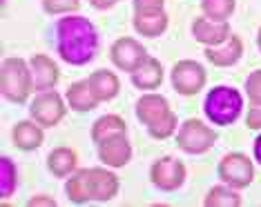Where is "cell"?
<instances>
[{
	"label": "cell",
	"instance_id": "cell-13",
	"mask_svg": "<svg viewBox=\"0 0 261 207\" xmlns=\"http://www.w3.org/2000/svg\"><path fill=\"white\" fill-rule=\"evenodd\" d=\"M32 67V78H34V92H49L56 87L61 72H58V65L45 54H34L29 61Z\"/></svg>",
	"mask_w": 261,
	"mask_h": 207
},
{
	"label": "cell",
	"instance_id": "cell-5",
	"mask_svg": "<svg viewBox=\"0 0 261 207\" xmlns=\"http://www.w3.org/2000/svg\"><path fill=\"white\" fill-rule=\"evenodd\" d=\"M217 174L225 185L234 189H246L254 181V165L243 152H228L219 161Z\"/></svg>",
	"mask_w": 261,
	"mask_h": 207
},
{
	"label": "cell",
	"instance_id": "cell-30",
	"mask_svg": "<svg viewBox=\"0 0 261 207\" xmlns=\"http://www.w3.org/2000/svg\"><path fill=\"white\" fill-rule=\"evenodd\" d=\"M132 5L136 14H156V11H163L165 0H132Z\"/></svg>",
	"mask_w": 261,
	"mask_h": 207
},
{
	"label": "cell",
	"instance_id": "cell-2",
	"mask_svg": "<svg viewBox=\"0 0 261 207\" xmlns=\"http://www.w3.org/2000/svg\"><path fill=\"white\" fill-rule=\"evenodd\" d=\"M243 111V96L239 90L228 85H217L205 94L203 100V114L212 125L228 127L237 123V118Z\"/></svg>",
	"mask_w": 261,
	"mask_h": 207
},
{
	"label": "cell",
	"instance_id": "cell-36",
	"mask_svg": "<svg viewBox=\"0 0 261 207\" xmlns=\"http://www.w3.org/2000/svg\"><path fill=\"white\" fill-rule=\"evenodd\" d=\"M116 3H118V0H116Z\"/></svg>",
	"mask_w": 261,
	"mask_h": 207
},
{
	"label": "cell",
	"instance_id": "cell-31",
	"mask_svg": "<svg viewBox=\"0 0 261 207\" xmlns=\"http://www.w3.org/2000/svg\"><path fill=\"white\" fill-rule=\"evenodd\" d=\"M246 125L248 129H261V103H250L246 116Z\"/></svg>",
	"mask_w": 261,
	"mask_h": 207
},
{
	"label": "cell",
	"instance_id": "cell-10",
	"mask_svg": "<svg viewBox=\"0 0 261 207\" xmlns=\"http://www.w3.org/2000/svg\"><path fill=\"white\" fill-rule=\"evenodd\" d=\"M230 34L232 32H230L228 22H217V20L205 18V16H199V18H194V22H192V36L203 47L223 45L225 40L230 38Z\"/></svg>",
	"mask_w": 261,
	"mask_h": 207
},
{
	"label": "cell",
	"instance_id": "cell-15",
	"mask_svg": "<svg viewBox=\"0 0 261 207\" xmlns=\"http://www.w3.org/2000/svg\"><path fill=\"white\" fill-rule=\"evenodd\" d=\"M136 118L147 127L152 123L161 121L163 116L170 114V103L168 98L161 96V94H143L139 100H136Z\"/></svg>",
	"mask_w": 261,
	"mask_h": 207
},
{
	"label": "cell",
	"instance_id": "cell-1",
	"mask_svg": "<svg viewBox=\"0 0 261 207\" xmlns=\"http://www.w3.org/2000/svg\"><path fill=\"white\" fill-rule=\"evenodd\" d=\"M56 51L67 65L81 67L98 51V32L85 16L69 14L56 22Z\"/></svg>",
	"mask_w": 261,
	"mask_h": 207
},
{
	"label": "cell",
	"instance_id": "cell-4",
	"mask_svg": "<svg viewBox=\"0 0 261 207\" xmlns=\"http://www.w3.org/2000/svg\"><path fill=\"white\" fill-rule=\"evenodd\" d=\"M217 143V132L201 123L199 118H188L183 125H179L176 132V145L186 154H205L210 152Z\"/></svg>",
	"mask_w": 261,
	"mask_h": 207
},
{
	"label": "cell",
	"instance_id": "cell-9",
	"mask_svg": "<svg viewBox=\"0 0 261 207\" xmlns=\"http://www.w3.org/2000/svg\"><path fill=\"white\" fill-rule=\"evenodd\" d=\"M110 58L112 63H114L116 69H121V72H127V74H134L136 69L143 65L147 58V51L145 47L139 43L136 38H129V36H123L112 43L110 47Z\"/></svg>",
	"mask_w": 261,
	"mask_h": 207
},
{
	"label": "cell",
	"instance_id": "cell-18",
	"mask_svg": "<svg viewBox=\"0 0 261 207\" xmlns=\"http://www.w3.org/2000/svg\"><path fill=\"white\" fill-rule=\"evenodd\" d=\"M65 100H67L69 109L74 111H81V114H85V111H92L98 107V98L94 96L92 87L87 80H76L72 85L67 87V92H65Z\"/></svg>",
	"mask_w": 261,
	"mask_h": 207
},
{
	"label": "cell",
	"instance_id": "cell-12",
	"mask_svg": "<svg viewBox=\"0 0 261 207\" xmlns=\"http://www.w3.org/2000/svg\"><path fill=\"white\" fill-rule=\"evenodd\" d=\"M98 147V158L105 167H125L132 161V145L127 143L125 134L114 136V138L103 140Z\"/></svg>",
	"mask_w": 261,
	"mask_h": 207
},
{
	"label": "cell",
	"instance_id": "cell-6",
	"mask_svg": "<svg viewBox=\"0 0 261 207\" xmlns=\"http://www.w3.org/2000/svg\"><path fill=\"white\" fill-rule=\"evenodd\" d=\"M65 114H67L65 100L61 94L54 90L38 92L36 96H34L32 105H29V116H32L40 127H56L65 118Z\"/></svg>",
	"mask_w": 261,
	"mask_h": 207
},
{
	"label": "cell",
	"instance_id": "cell-27",
	"mask_svg": "<svg viewBox=\"0 0 261 207\" xmlns=\"http://www.w3.org/2000/svg\"><path fill=\"white\" fill-rule=\"evenodd\" d=\"M176 127H179L176 114H174V111H170V114L163 116L161 121H156V123H152V125H147V134H150L154 140H165V138H170V136L176 132Z\"/></svg>",
	"mask_w": 261,
	"mask_h": 207
},
{
	"label": "cell",
	"instance_id": "cell-8",
	"mask_svg": "<svg viewBox=\"0 0 261 207\" xmlns=\"http://www.w3.org/2000/svg\"><path fill=\"white\" fill-rule=\"evenodd\" d=\"M150 181L161 192H176L186 183V165L174 156H163L152 163Z\"/></svg>",
	"mask_w": 261,
	"mask_h": 207
},
{
	"label": "cell",
	"instance_id": "cell-19",
	"mask_svg": "<svg viewBox=\"0 0 261 207\" xmlns=\"http://www.w3.org/2000/svg\"><path fill=\"white\" fill-rule=\"evenodd\" d=\"M129 76H132V85L136 90H156V87H161V82H163V67L156 58L150 56L134 74H129Z\"/></svg>",
	"mask_w": 261,
	"mask_h": 207
},
{
	"label": "cell",
	"instance_id": "cell-21",
	"mask_svg": "<svg viewBox=\"0 0 261 207\" xmlns=\"http://www.w3.org/2000/svg\"><path fill=\"white\" fill-rule=\"evenodd\" d=\"M76 163H79L76 152L69 150V147H56V150H51L49 156H47V167H49V171L56 179H67V176H72L76 171Z\"/></svg>",
	"mask_w": 261,
	"mask_h": 207
},
{
	"label": "cell",
	"instance_id": "cell-32",
	"mask_svg": "<svg viewBox=\"0 0 261 207\" xmlns=\"http://www.w3.org/2000/svg\"><path fill=\"white\" fill-rule=\"evenodd\" d=\"M27 205H29V207H38V205H45V207H54V205H56V200L51 198V196H45V194H40V196H34V198H29V200H27Z\"/></svg>",
	"mask_w": 261,
	"mask_h": 207
},
{
	"label": "cell",
	"instance_id": "cell-34",
	"mask_svg": "<svg viewBox=\"0 0 261 207\" xmlns=\"http://www.w3.org/2000/svg\"><path fill=\"white\" fill-rule=\"evenodd\" d=\"M252 156H254V161H257L261 165V134L254 138V145H252Z\"/></svg>",
	"mask_w": 261,
	"mask_h": 207
},
{
	"label": "cell",
	"instance_id": "cell-17",
	"mask_svg": "<svg viewBox=\"0 0 261 207\" xmlns=\"http://www.w3.org/2000/svg\"><path fill=\"white\" fill-rule=\"evenodd\" d=\"M11 138H14V145L18 147L20 152H34L43 145L45 134H43V127L32 118V121L16 123L14 132H11Z\"/></svg>",
	"mask_w": 261,
	"mask_h": 207
},
{
	"label": "cell",
	"instance_id": "cell-35",
	"mask_svg": "<svg viewBox=\"0 0 261 207\" xmlns=\"http://www.w3.org/2000/svg\"><path fill=\"white\" fill-rule=\"evenodd\" d=\"M257 45H259V49H261V27H259V34H257Z\"/></svg>",
	"mask_w": 261,
	"mask_h": 207
},
{
	"label": "cell",
	"instance_id": "cell-20",
	"mask_svg": "<svg viewBox=\"0 0 261 207\" xmlns=\"http://www.w3.org/2000/svg\"><path fill=\"white\" fill-rule=\"evenodd\" d=\"M65 194L69 203L74 205H87L92 200V187H90V174L85 169H76L65 183Z\"/></svg>",
	"mask_w": 261,
	"mask_h": 207
},
{
	"label": "cell",
	"instance_id": "cell-29",
	"mask_svg": "<svg viewBox=\"0 0 261 207\" xmlns=\"http://www.w3.org/2000/svg\"><path fill=\"white\" fill-rule=\"evenodd\" d=\"M246 94L250 103H261V69H254L246 78Z\"/></svg>",
	"mask_w": 261,
	"mask_h": 207
},
{
	"label": "cell",
	"instance_id": "cell-33",
	"mask_svg": "<svg viewBox=\"0 0 261 207\" xmlns=\"http://www.w3.org/2000/svg\"><path fill=\"white\" fill-rule=\"evenodd\" d=\"M90 5L94 9H100V11H105V9H112L116 5V0H90Z\"/></svg>",
	"mask_w": 261,
	"mask_h": 207
},
{
	"label": "cell",
	"instance_id": "cell-26",
	"mask_svg": "<svg viewBox=\"0 0 261 207\" xmlns=\"http://www.w3.org/2000/svg\"><path fill=\"white\" fill-rule=\"evenodd\" d=\"M237 0H201V11L205 18L217 22H228V18L234 14Z\"/></svg>",
	"mask_w": 261,
	"mask_h": 207
},
{
	"label": "cell",
	"instance_id": "cell-28",
	"mask_svg": "<svg viewBox=\"0 0 261 207\" xmlns=\"http://www.w3.org/2000/svg\"><path fill=\"white\" fill-rule=\"evenodd\" d=\"M45 14L49 16H69L81 9V0H40Z\"/></svg>",
	"mask_w": 261,
	"mask_h": 207
},
{
	"label": "cell",
	"instance_id": "cell-22",
	"mask_svg": "<svg viewBox=\"0 0 261 207\" xmlns=\"http://www.w3.org/2000/svg\"><path fill=\"white\" fill-rule=\"evenodd\" d=\"M127 132V123L123 121L118 114H108V116H100L96 123L92 125V140L96 145H100L103 140L114 138V136H121Z\"/></svg>",
	"mask_w": 261,
	"mask_h": 207
},
{
	"label": "cell",
	"instance_id": "cell-3",
	"mask_svg": "<svg viewBox=\"0 0 261 207\" xmlns=\"http://www.w3.org/2000/svg\"><path fill=\"white\" fill-rule=\"evenodd\" d=\"M0 90L14 105H25L34 92L32 67L25 58H5L0 67Z\"/></svg>",
	"mask_w": 261,
	"mask_h": 207
},
{
	"label": "cell",
	"instance_id": "cell-14",
	"mask_svg": "<svg viewBox=\"0 0 261 207\" xmlns=\"http://www.w3.org/2000/svg\"><path fill=\"white\" fill-rule=\"evenodd\" d=\"M203 54L215 67H232L243 56V40L237 36V34H230V38L225 40L223 45L205 47Z\"/></svg>",
	"mask_w": 261,
	"mask_h": 207
},
{
	"label": "cell",
	"instance_id": "cell-16",
	"mask_svg": "<svg viewBox=\"0 0 261 207\" xmlns=\"http://www.w3.org/2000/svg\"><path fill=\"white\" fill-rule=\"evenodd\" d=\"M87 82H90L94 96L98 98V103H108V100L116 98L118 92H121V80L114 72L110 69H96L87 76Z\"/></svg>",
	"mask_w": 261,
	"mask_h": 207
},
{
	"label": "cell",
	"instance_id": "cell-23",
	"mask_svg": "<svg viewBox=\"0 0 261 207\" xmlns=\"http://www.w3.org/2000/svg\"><path fill=\"white\" fill-rule=\"evenodd\" d=\"M134 29L145 38H156L165 34L168 29V14L165 11H156V14H134L132 20Z\"/></svg>",
	"mask_w": 261,
	"mask_h": 207
},
{
	"label": "cell",
	"instance_id": "cell-25",
	"mask_svg": "<svg viewBox=\"0 0 261 207\" xmlns=\"http://www.w3.org/2000/svg\"><path fill=\"white\" fill-rule=\"evenodd\" d=\"M16 187H18V169L16 163L9 156L0 158V198L7 200L9 196H14Z\"/></svg>",
	"mask_w": 261,
	"mask_h": 207
},
{
	"label": "cell",
	"instance_id": "cell-7",
	"mask_svg": "<svg viewBox=\"0 0 261 207\" xmlns=\"http://www.w3.org/2000/svg\"><path fill=\"white\" fill-rule=\"evenodd\" d=\"M172 87L181 96H197V94L205 87V69L203 65L197 61H179L172 67Z\"/></svg>",
	"mask_w": 261,
	"mask_h": 207
},
{
	"label": "cell",
	"instance_id": "cell-24",
	"mask_svg": "<svg viewBox=\"0 0 261 207\" xmlns=\"http://www.w3.org/2000/svg\"><path fill=\"white\" fill-rule=\"evenodd\" d=\"M241 203L243 200L239 196V189L225 185V183L223 185H215L203 198L205 207H239Z\"/></svg>",
	"mask_w": 261,
	"mask_h": 207
},
{
	"label": "cell",
	"instance_id": "cell-11",
	"mask_svg": "<svg viewBox=\"0 0 261 207\" xmlns=\"http://www.w3.org/2000/svg\"><path fill=\"white\" fill-rule=\"evenodd\" d=\"M87 174H90L92 200H96V203H108L121 189V181L114 171L105 167H87Z\"/></svg>",
	"mask_w": 261,
	"mask_h": 207
}]
</instances>
